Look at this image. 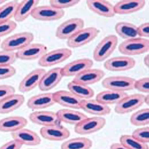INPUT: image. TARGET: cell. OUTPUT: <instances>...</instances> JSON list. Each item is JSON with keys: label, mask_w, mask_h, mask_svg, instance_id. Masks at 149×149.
Masks as SVG:
<instances>
[{"label": "cell", "mask_w": 149, "mask_h": 149, "mask_svg": "<svg viewBox=\"0 0 149 149\" xmlns=\"http://www.w3.org/2000/svg\"><path fill=\"white\" fill-rule=\"evenodd\" d=\"M16 53L10 51H0V66H12L16 61Z\"/></svg>", "instance_id": "36"}, {"label": "cell", "mask_w": 149, "mask_h": 149, "mask_svg": "<svg viewBox=\"0 0 149 149\" xmlns=\"http://www.w3.org/2000/svg\"><path fill=\"white\" fill-rule=\"evenodd\" d=\"M149 95H147L146 96H145L144 97V103L146 104L147 105H149Z\"/></svg>", "instance_id": "47"}, {"label": "cell", "mask_w": 149, "mask_h": 149, "mask_svg": "<svg viewBox=\"0 0 149 149\" xmlns=\"http://www.w3.org/2000/svg\"><path fill=\"white\" fill-rule=\"evenodd\" d=\"M46 72L44 68H38L28 74L19 83V91L21 93H26L33 90L39 86Z\"/></svg>", "instance_id": "15"}, {"label": "cell", "mask_w": 149, "mask_h": 149, "mask_svg": "<svg viewBox=\"0 0 149 149\" xmlns=\"http://www.w3.org/2000/svg\"><path fill=\"white\" fill-rule=\"evenodd\" d=\"M85 22L78 17L70 18L61 23L56 31L55 36L61 40H68L77 32L84 28Z\"/></svg>", "instance_id": "5"}, {"label": "cell", "mask_w": 149, "mask_h": 149, "mask_svg": "<svg viewBox=\"0 0 149 149\" xmlns=\"http://www.w3.org/2000/svg\"><path fill=\"white\" fill-rule=\"evenodd\" d=\"M0 43H1V39H0Z\"/></svg>", "instance_id": "50"}, {"label": "cell", "mask_w": 149, "mask_h": 149, "mask_svg": "<svg viewBox=\"0 0 149 149\" xmlns=\"http://www.w3.org/2000/svg\"><path fill=\"white\" fill-rule=\"evenodd\" d=\"M86 4L89 10L103 17H114L116 15L114 6L107 1L87 0Z\"/></svg>", "instance_id": "20"}, {"label": "cell", "mask_w": 149, "mask_h": 149, "mask_svg": "<svg viewBox=\"0 0 149 149\" xmlns=\"http://www.w3.org/2000/svg\"><path fill=\"white\" fill-rule=\"evenodd\" d=\"M118 50L120 53L127 56L143 54L149 52V39L137 37L125 40L119 44Z\"/></svg>", "instance_id": "1"}, {"label": "cell", "mask_w": 149, "mask_h": 149, "mask_svg": "<svg viewBox=\"0 0 149 149\" xmlns=\"http://www.w3.org/2000/svg\"><path fill=\"white\" fill-rule=\"evenodd\" d=\"M93 64V60L90 58L77 59L62 68L61 73L64 77H75L83 71L91 68Z\"/></svg>", "instance_id": "13"}, {"label": "cell", "mask_w": 149, "mask_h": 149, "mask_svg": "<svg viewBox=\"0 0 149 149\" xmlns=\"http://www.w3.org/2000/svg\"></svg>", "instance_id": "49"}, {"label": "cell", "mask_w": 149, "mask_h": 149, "mask_svg": "<svg viewBox=\"0 0 149 149\" xmlns=\"http://www.w3.org/2000/svg\"><path fill=\"white\" fill-rule=\"evenodd\" d=\"M144 64L147 68H149V54H147V55L145 56L143 58Z\"/></svg>", "instance_id": "46"}, {"label": "cell", "mask_w": 149, "mask_h": 149, "mask_svg": "<svg viewBox=\"0 0 149 149\" xmlns=\"http://www.w3.org/2000/svg\"><path fill=\"white\" fill-rule=\"evenodd\" d=\"M19 2L13 1L0 6V23L6 22L14 17Z\"/></svg>", "instance_id": "33"}, {"label": "cell", "mask_w": 149, "mask_h": 149, "mask_svg": "<svg viewBox=\"0 0 149 149\" xmlns=\"http://www.w3.org/2000/svg\"><path fill=\"white\" fill-rule=\"evenodd\" d=\"M13 140L23 145L35 146L41 143V139L37 133L30 130L22 128L11 133Z\"/></svg>", "instance_id": "19"}, {"label": "cell", "mask_w": 149, "mask_h": 149, "mask_svg": "<svg viewBox=\"0 0 149 149\" xmlns=\"http://www.w3.org/2000/svg\"><path fill=\"white\" fill-rule=\"evenodd\" d=\"M34 36L29 32L17 33L4 39L1 44L2 50L15 52L24 48L32 43Z\"/></svg>", "instance_id": "2"}, {"label": "cell", "mask_w": 149, "mask_h": 149, "mask_svg": "<svg viewBox=\"0 0 149 149\" xmlns=\"http://www.w3.org/2000/svg\"><path fill=\"white\" fill-rule=\"evenodd\" d=\"M115 30L117 34L125 40L138 37V26L133 23L125 22H118L115 26Z\"/></svg>", "instance_id": "31"}, {"label": "cell", "mask_w": 149, "mask_h": 149, "mask_svg": "<svg viewBox=\"0 0 149 149\" xmlns=\"http://www.w3.org/2000/svg\"><path fill=\"white\" fill-rule=\"evenodd\" d=\"M28 121L21 116H11L0 120V132H12L25 128Z\"/></svg>", "instance_id": "25"}, {"label": "cell", "mask_w": 149, "mask_h": 149, "mask_svg": "<svg viewBox=\"0 0 149 149\" xmlns=\"http://www.w3.org/2000/svg\"><path fill=\"white\" fill-rule=\"evenodd\" d=\"M65 15L64 10L56 9L49 5L38 6L31 16L40 21H54L61 19Z\"/></svg>", "instance_id": "10"}, {"label": "cell", "mask_w": 149, "mask_h": 149, "mask_svg": "<svg viewBox=\"0 0 149 149\" xmlns=\"http://www.w3.org/2000/svg\"><path fill=\"white\" fill-rule=\"evenodd\" d=\"M118 38L114 35L105 37L96 46L93 51V58L96 61L101 62L107 59L117 48Z\"/></svg>", "instance_id": "3"}, {"label": "cell", "mask_w": 149, "mask_h": 149, "mask_svg": "<svg viewBox=\"0 0 149 149\" xmlns=\"http://www.w3.org/2000/svg\"><path fill=\"white\" fill-rule=\"evenodd\" d=\"M81 109L85 112L98 116L107 115L111 113V108L96 100H82L80 104Z\"/></svg>", "instance_id": "23"}, {"label": "cell", "mask_w": 149, "mask_h": 149, "mask_svg": "<svg viewBox=\"0 0 149 149\" xmlns=\"http://www.w3.org/2000/svg\"><path fill=\"white\" fill-rule=\"evenodd\" d=\"M119 142L129 149H149L147 144L139 141L134 138L132 135H122L119 138Z\"/></svg>", "instance_id": "35"}, {"label": "cell", "mask_w": 149, "mask_h": 149, "mask_svg": "<svg viewBox=\"0 0 149 149\" xmlns=\"http://www.w3.org/2000/svg\"><path fill=\"white\" fill-rule=\"evenodd\" d=\"M6 2V1L5 0H0V6H1L2 4L5 3Z\"/></svg>", "instance_id": "48"}, {"label": "cell", "mask_w": 149, "mask_h": 149, "mask_svg": "<svg viewBox=\"0 0 149 149\" xmlns=\"http://www.w3.org/2000/svg\"><path fill=\"white\" fill-rule=\"evenodd\" d=\"M132 136L141 143H148L149 142V127L146 126L137 129L133 132Z\"/></svg>", "instance_id": "38"}, {"label": "cell", "mask_w": 149, "mask_h": 149, "mask_svg": "<svg viewBox=\"0 0 149 149\" xmlns=\"http://www.w3.org/2000/svg\"><path fill=\"white\" fill-rule=\"evenodd\" d=\"M145 95L134 94L127 95L116 104L115 112L119 114H125L138 109L144 104Z\"/></svg>", "instance_id": "8"}, {"label": "cell", "mask_w": 149, "mask_h": 149, "mask_svg": "<svg viewBox=\"0 0 149 149\" xmlns=\"http://www.w3.org/2000/svg\"><path fill=\"white\" fill-rule=\"evenodd\" d=\"M15 93L14 87L10 85H0V102Z\"/></svg>", "instance_id": "42"}, {"label": "cell", "mask_w": 149, "mask_h": 149, "mask_svg": "<svg viewBox=\"0 0 149 149\" xmlns=\"http://www.w3.org/2000/svg\"><path fill=\"white\" fill-rule=\"evenodd\" d=\"M110 149H129L120 143H114L111 145Z\"/></svg>", "instance_id": "45"}, {"label": "cell", "mask_w": 149, "mask_h": 149, "mask_svg": "<svg viewBox=\"0 0 149 149\" xmlns=\"http://www.w3.org/2000/svg\"><path fill=\"white\" fill-rule=\"evenodd\" d=\"M105 76V73L103 70L90 68L75 76L73 81L89 86L98 82Z\"/></svg>", "instance_id": "24"}, {"label": "cell", "mask_w": 149, "mask_h": 149, "mask_svg": "<svg viewBox=\"0 0 149 149\" xmlns=\"http://www.w3.org/2000/svg\"><path fill=\"white\" fill-rule=\"evenodd\" d=\"M56 113L61 123L75 125L88 118L86 115L82 112L72 109H60Z\"/></svg>", "instance_id": "28"}, {"label": "cell", "mask_w": 149, "mask_h": 149, "mask_svg": "<svg viewBox=\"0 0 149 149\" xmlns=\"http://www.w3.org/2000/svg\"><path fill=\"white\" fill-rule=\"evenodd\" d=\"M106 123V119L102 117L87 118L75 125L74 132L80 135L90 134L101 130Z\"/></svg>", "instance_id": "9"}, {"label": "cell", "mask_w": 149, "mask_h": 149, "mask_svg": "<svg viewBox=\"0 0 149 149\" xmlns=\"http://www.w3.org/2000/svg\"><path fill=\"white\" fill-rule=\"evenodd\" d=\"M48 51V47L44 44L31 43L15 53L17 59L33 60L41 58Z\"/></svg>", "instance_id": "12"}, {"label": "cell", "mask_w": 149, "mask_h": 149, "mask_svg": "<svg viewBox=\"0 0 149 149\" xmlns=\"http://www.w3.org/2000/svg\"><path fill=\"white\" fill-rule=\"evenodd\" d=\"M53 93H45L33 96L28 100V108L32 110H40L49 108L55 104Z\"/></svg>", "instance_id": "22"}, {"label": "cell", "mask_w": 149, "mask_h": 149, "mask_svg": "<svg viewBox=\"0 0 149 149\" xmlns=\"http://www.w3.org/2000/svg\"><path fill=\"white\" fill-rule=\"evenodd\" d=\"M17 27V23L12 20L0 23V38L9 35L16 29Z\"/></svg>", "instance_id": "39"}, {"label": "cell", "mask_w": 149, "mask_h": 149, "mask_svg": "<svg viewBox=\"0 0 149 149\" xmlns=\"http://www.w3.org/2000/svg\"><path fill=\"white\" fill-rule=\"evenodd\" d=\"M16 73V70L12 66H0V80L10 78Z\"/></svg>", "instance_id": "41"}, {"label": "cell", "mask_w": 149, "mask_h": 149, "mask_svg": "<svg viewBox=\"0 0 149 149\" xmlns=\"http://www.w3.org/2000/svg\"><path fill=\"white\" fill-rule=\"evenodd\" d=\"M72 50L62 48L48 52L38 61V64L42 67H50L61 63L72 55Z\"/></svg>", "instance_id": "7"}, {"label": "cell", "mask_w": 149, "mask_h": 149, "mask_svg": "<svg viewBox=\"0 0 149 149\" xmlns=\"http://www.w3.org/2000/svg\"><path fill=\"white\" fill-rule=\"evenodd\" d=\"M100 32V30L93 27L83 28L67 40V46L73 49L83 47L94 40Z\"/></svg>", "instance_id": "4"}, {"label": "cell", "mask_w": 149, "mask_h": 149, "mask_svg": "<svg viewBox=\"0 0 149 149\" xmlns=\"http://www.w3.org/2000/svg\"><path fill=\"white\" fill-rule=\"evenodd\" d=\"M135 80L130 77L113 76L104 79L102 84L103 88L108 90L125 92L134 89Z\"/></svg>", "instance_id": "6"}, {"label": "cell", "mask_w": 149, "mask_h": 149, "mask_svg": "<svg viewBox=\"0 0 149 149\" xmlns=\"http://www.w3.org/2000/svg\"><path fill=\"white\" fill-rule=\"evenodd\" d=\"M80 1L77 0H51L50 6L56 9L62 10L73 7L79 4Z\"/></svg>", "instance_id": "37"}, {"label": "cell", "mask_w": 149, "mask_h": 149, "mask_svg": "<svg viewBox=\"0 0 149 149\" xmlns=\"http://www.w3.org/2000/svg\"><path fill=\"white\" fill-rule=\"evenodd\" d=\"M22 146L19 142L13 139L4 144L0 147V149H20Z\"/></svg>", "instance_id": "44"}, {"label": "cell", "mask_w": 149, "mask_h": 149, "mask_svg": "<svg viewBox=\"0 0 149 149\" xmlns=\"http://www.w3.org/2000/svg\"><path fill=\"white\" fill-rule=\"evenodd\" d=\"M40 1L38 0H24L18 3L14 16L15 21L22 22L32 15L33 12L38 6Z\"/></svg>", "instance_id": "26"}, {"label": "cell", "mask_w": 149, "mask_h": 149, "mask_svg": "<svg viewBox=\"0 0 149 149\" xmlns=\"http://www.w3.org/2000/svg\"><path fill=\"white\" fill-rule=\"evenodd\" d=\"M145 5L144 0H123L114 6L115 14L129 15L142 10Z\"/></svg>", "instance_id": "21"}, {"label": "cell", "mask_w": 149, "mask_h": 149, "mask_svg": "<svg viewBox=\"0 0 149 149\" xmlns=\"http://www.w3.org/2000/svg\"><path fill=\"white\" fill-rule=\"evenodd\" d=\"M64 77L61 68H55L46 72L42 78L38 87L43 92L52 90L59 84Z\"/></svg>", "instance_id": "17"}, {"label": "cell", "mask_w": 149, "mask_h": 149, "mask_svg": "<svg viewBox=\"0 0 149 149\" xmlns=\"http://www.w3.org/2000/svg\"><path fill=\"white\" fill-rule=\"evenodd\" d=\"M127 95L125 92L108 90L98 94L96 100L107 105L117 104Z\"/></svg>", "instance_id": "29"}, {"label": "cell", "mask_w": 149, "mask_h": 149, "mask_svg": "<svg viewBox=\"0 0 149 149\" xmlns=\"http://www.w3.org/2000/svg\"><path fill=\"white\" fill-rule=\"evenodd\" d=\"M134 88L141 93H148L149 92V78L144 77L135 80Z\"/></svg>", "instance_id": "40"}, {"label": "cell", "mask_w": 149, "mask_h": 149, "mask_svg": "<svg viewBox=\"0 0 149 149\" xmlns=\"http://www.w3.org/2000/svg\"><path fill=\"white\" fill-rule=\"evenodd\" d=\"M40 134L44 139L55 141L65 140L70 135V130L61 125L42 127Z\"/></svg>", "instance_id": "14"}, {"label": "cell", "mask_w": 149, "mask_h": 149, "mask_svg": "<svg viewBox=\"0 0 149 149\" xmlns=\"http://www.w3.org/2000/svg\"><path fill=\"white\" fill-rule=\"evenodd\" d=\"M29 118L34 124L43 127L58 125L61 123L56 113L52 111H35L30 114Z\"/></svg>", "instance_id": "16"}, {"label": "cell", "mask_w": 149, "mask_h": 149, "mask_svg": "<svg viewBox=\"0 0 149 149\" xmlns=\"http://www.w3.org/2000/svg\"><path fill=\"white\" fill-rule=\"evenodd\" d=\"M25 102V97L18 94L9 96L0 102V114H6L18 109Z\"/></svg>", "instance_id": "27"}, {"label": "cell", "mask_w": 149, "mask_h": 149, "mask_svg": "<svg viewBox=\"0 0 149 149\" xmlns=\"http://www.w3.org/2000/svg\"><path fill=\"white\" fill-rule=\"evenodd\" d=\"M55 103L72 109H81L80 104L82 100L79 98L70 91L60 90L53 93Z\"/></svg>", "instance_id": "18"}, {"label": "cell", "mask_w": 149, "mask_h": 149, "mask_svg": "<svg viewBox=\"0 0 149 149\" xmlns=\"http://www.w3.org/2000/svg\"><path fill=\"white\" fill-rule=\"evenodd\" d=\"M93 142L85 137H77L70 139L61 144V149H90Z\"/></svg>", "instance_id": "32"}, {"label": "cell", "mask_w": 149, "mask_h": 149, "mask_svg": "<svg viewBox=\"0 0 149 149\" xmlns=\"http://www.w3.org/2000/svg\"><path fill=\"white\" fill-rule=\"evenodd\" d=\"M130 123L136 126H143L149 124V109L145 108L138 110L131 115Z\"/></svg>", "instance_id": "34"}, {"label": "cell", "mask_w": 149, "mask_h": 149, "mask_svg": "<svg viewBox=\"0 0 149 149\" xmlns=\"http://www.w3.org/2000/svg\"><path fill=\"white\" fill-rule=\"evenodd\" d=\"M138 36L141 38H149V23L145 22L138 27Z\"/></svg>", "instance_id": "43"}, {"label": "cell", "mask_w": 149, "mask_h": 149, "mask_svg": "<svg viewBox=\"0 0 149 149\" xmlns=\"http://www.w3.org/2000/svg\"><path fill=\"white\" fill-rule=\"evenodd\" d=\"M67 87L70 92L81 100L90 99L95 95V92L91 87L73 80L69 83Z\"/></svg>", "instance_id": "30"}, {"label": "cell", "mask_w": 149, "mask_h": 149, "mask_svg": "<svg viewBox=\"0 0 149 149\" xmlns=\"http://www.w3.org/2000/svg\"><path fill=\"white\" fill-rule=\"evenodd\" d=\"M136 65L133 58L127 56L114 57L106 60L103 66L111 72H124L132 69Z\"/></svg>", "instance_id": "11"}]
</instances>
